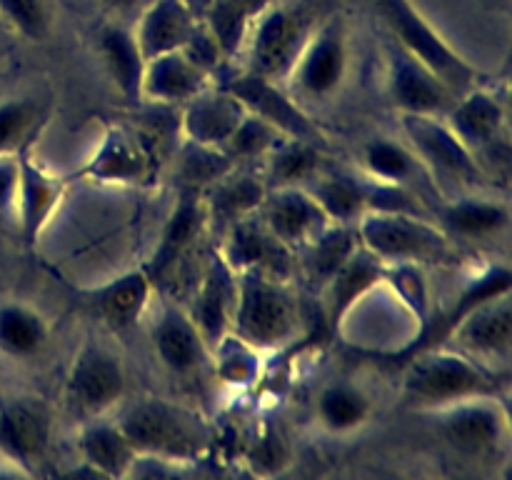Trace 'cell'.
<instances>
[{
  "instance_id": "obj_40",
  "label": "cell",
  "mask_w": 512,
  "mask_h": 480,
  "mask_svg": "<svg viewBox=\"0 0 512 480\" xmlns=\"http://www.w3.org/2000/svg\"><path fill=\"white\" fill-rule=\"evenodd\" d=\"M45 115L48 110L35 98L0 100V155H20L33 148Z\"/></svg>"
},
{
  "instance_id": "obj_23",
  "label": "cell",
  "mask_w": 512,
  "mask_h": 480,
  "mask_svg": "<svg viewBox=\"0 0 512 480\" xmlns=\"http://www.w3.org/2000/svg\"><path fill=\"white\" fill-rule=\"evenodd\" d=\"M245 113V105L225 85L213 83L180 105V135L188 143L223 150Z\"/></svg>"
},
{
  "instance_id": "obj_20",
  "label": "cell",
  "mask_w": 512,
  "mask_h": 480,
  "mask_svg": "<svg viewBox=\"0 0 512 480\" xmlns=\"http://www.w3.org/2000/svg\"><path fill=\"white\" fill-rule=\"evenodd\" d=\"M160 365L173 375H195L208 363L210 348L183 305L165 300L150 330Z\"/></svg>"
},
{
  "instance_id": "obj_14",
  "label": "cell",
  "mask_w": 512,
  "mask_h": 480,
  "mask_svg": "<svg viewBox=\"0 0 512 480\" xmlns=\"http://www.w3.org/2000/svg\"><path fill=\"white\" fill-rule=\"evenodd\" d=\"M388 93L398 113L440 118L458 98V93L430 65L400 43H393L388 55Z\"/></svg>"
},
{
  "instance_id": "obj_44",
  "label": "cell",
  "mask_w": 512,
  "mask_h": 480,
  "mask_svg": "<svg viewBox=\"0 0 512 480\" xmlns=\"http://www.w3.org/2000/svg\"><path fill=\"white\" fill-rule=\"evenodd\" d=\"M0 20L25 38L38 40L48 33L43 0H0Z\"/></svg>"
},
{
  "instance_id": "obj_41",
  "label": "cell",
  "mask_w": 512,
  "mask_h": 480,
  "mask_svg": "<svg viewBox=\"0 0 512 480\" xmlns=\"http://www.w3.org/2000/svg\"><path fill=\"white\" fill-rule=\"evenodd\" d=\"M233 168L235 163L220 148H208V145L183 140V150L178 155L180 190H198V193H203L205 188H210L215 180H220Z\"/></svg>"
},
{
  "instance_id": "obj_15",
  "label": "cell",
  "mask_w": 512,
  "mask_h": 480,
  "mask_svg": "<svg viewBox=\"0 0 512 480\" xmlns=\"http://www.w3.org/2000/svg\"><path fill=\"white\" fill-rule=\"evenodd\" d=\"M80 175L103 185H145L153 178V153L135 130L125 125H108L98 148L80 168Z\"/></svg>"
},
{
  "instance_id": "obj_30",
  "label": "cell",
  "mask_w": 512,
  "mask_h": 480,
  "mask_svg": "<svg viewBox=\"0 0 512 480\" xmlns=\"http://www.w3.org/2000/svg\"><path fill=\"white\" fill-rule=\"evenodd\" d=\"M265 193H268V183H265L263 173H250V170H240L235 165L230 173H225L223 178L203 190L208 225L223 233L235 220L258 213Z\"/></svg>"
},
{
  "instance_id": "obj_6",
  "label": "cell",
  "mask_w": 512,
  "mask_h": 480,
  "mask_svg": "<svg viewBox=\"0 0 512 480\" xmlns=\"http://www.w3.org/2000/svg\"><path fill=\"white\" fill-rule=\"evenodd\" d=\"M433 430L465 460H503L510 450V418L503 395H480L430 410Z\"/></svg>"
},
{
  "instance_id": "obj_8",
  "label": "cell",
  "mask_w": 512,
  "mask_h": 480,
  "mask_svg": "<svg viewBox=\"0 0 512 480\" xmlns=\"http://www.w3.org/2000/svg\"><path fill=\"white\" fill-rule=\"evenodd\" d=\"M313 30V18L303 8H268L255 20L243 48L245 70L285 83Z\"/></svg>"
},
{
  "instance_id": "obj_32",
  "label": "cell",
  "mask_w": 512,
  "mask_h": 480,
  "mask_svg": "<svg viewBox=\"0 0 512 480\" xmlns=\"http://www.w3.org/2000/svg\"><path fill=\"white\" fill-rule=\"evenodd\" d=\"M373 415V400L350 380H333L315 395V418L330 435H348L363 428Z\"/></svg>"
},
{
  "instance_id": "obj_33",
  "label": "cell",
  "mask_w": 512,
  "mask_h": 480,
  "mask_svg": "<svg viewBox=\"0 0 512 480\" xmlns=\"http://www.w3.org/2000/svg\"><path fill=\"white\" fill-rule=\"evenodd\" d=\"M358 245L360 240L355 225L330 223L318 238H313L295 253V263H298L300 273L320 290L333 278L335 270L355 253Z\"/></svg>"
},
{
  "instance_id": "obj_18",
  "label": "cell",
  "mask_w": 512,
  "mask_h": 480,
  "mask_svg": "<svg viewBox=\"0 0 512 480\" xmlns=\"http://www.w3.org/2000/svg\"><path fill=\"white\" fill-rule=\"evenodd\" d=\"M50 413L40 400L15 398L0 405V455L33 473L50 445Z\"/></svg>"
},
{
  "instance_id": "obj_3",
  "label": "cell",
  "mask_w": 512,
  "mask_h": 480,
  "mask_svg": "<svg viewBox=\"0 0 512 480\" xmlns=\"http://www.w3.org/2000/svg\"><path fill=\"white\" fill-rule=\"evenodd\" d=\"M230 330L265 355L288 348L300 330V308L290 280L238 273Z\"/></svg>"
},
{
  "instance_id": "obj_13",
  "label": "cell",
  "mask_w": 512,
  "mask_h": 480,
  "mask_svg": "<svg viewBox=\"0 0 512 480\" xmlns=\"http://www.w3.org/2000/svg\"><path fill=\"white\" fill-rule=\"evenodd\" d=\"M218 253L235 273H263L280 280H293L298 273L295 253L265 228L258 213L230 223L223 230Z\"/></svg>"
},
{
  "instance_id": "obj_17",
  "label": "cell",
  "mask_w": 512,
  "mask_h": 480,
  "mask_svg": "<svg viewBox=\"0 0 512 480\" xmlns=\"http://www.w3.org/2000/svg\"><path fill=\"white\" fill-rule=\"evenodd\" d=\"M18 205H15V225L25 245L40 238L53 215L58 213L65 195V180L50 173L33 155V148L18 155Z\"/></svg>"
},
{
  "instance_id": "obj_4",
  "label": "cell",
  "mask_w": 512,
  "mask_h": 480,
  "mask_svg": "<svg viewBox=\"0 0 512 480\" xmlns=\"http://www.w3.org/2000/svg\"><path fill=\"white\" fill-rule=\"evenodd\" d=\"M400 128H403L405 143L418 155L438 195L450 198L453 190L460 195L488 188V168L453 133L445 118H440V115L400 113Z\"/></svg>"
},
{
  "instance_id": "obj_27",
  "label": "cell",
  "mask_w": 512,
  "mask_h": 480,
  "mask_svg": "<svg viewBox=\"0 0 512 480\" xmlns=\"http://www.w3.org/2000/svg\"><path fill=\"white\" fill-rule=\"evenodd\" d=\"M155 283L145 268L128 270L90 293V305L113 333L133 330L153 305Z\"/></svg>"
},
{
  "instance_id": "obj_10",
  "label": "cell",
  "mask_w": 512,
  "mask_h": 480,
  "mask_svg": "<svg viewBox=\"0 0 512 480\" xmlns=\"http://www.w3.org/2000/svg\"><path fill=\"white\" fill-rule=\"evenodd\" d=\"M125 390H128V373L123 358L108 345L88 340L75 355L65 383L70 405L88 420L103 418L125 398Z\"/></svg>"
},
{
  "instance_id": "obj_38",
  "label": "cell",
  "mask_w": 512,
  "mask_h": 480,
  "mask_svg": "<svg viewBox=\"0 0 512 480\" xmlns=\"http://www.w3.org/2000/svg\"><path fill=\"white\" fill-rule=\"evenodd\" d=\"M305 188L313 193L320 208L325 210L333 223H348L355 225L368 208H365V188H363V173H323L320 170Z\"/></svg>"
},
{
  "instance_id": "obj_19",
  "label": "cell",
  "mask_w": 512,
  "mask_h": 480,
  "mask_svg": "<svg viewBox=\"0 0 512 480\" xmlns=\"http://www.w3.org/2000/svg\"><path fill=\"white\" fill-rule=\"evenodd\" d=\"M235 298H238V273L215 250L185 308L193 323L198 325L208 348H213L223 335L230 333Z\"/></svg>"
},
{
  "instance_id": "obj_9",
  "label": "cell",
  "mask_w": 512,
  "mask_h": 480,
  "mask_svg": "<svg viewBox=\"0 0 512 480\" xmlns=\"http://www.w3.org/2000/svg\"><path fill=\"white\" fill-rule=\"evenodd\" d=\"M440 345V343H438ZM443 345L460 350L500 375L512 355V300L510 293L493 295L465 310L445 335Z\"/></svg>"
},
{
  "instance_id": "obj_7",
  "label": "cell",
  "mask_w": 512,
  "mask_h": 480,
  "mask_svg": "<svg viewBox=\"0 0 512 480\" xmlns=\"http://www.w3.org/2000/svg\"><path fill=\"white\" fill-rule=\"evenodd\" d=\"M375 5L398 38L395 43L418 55L455 93L460 95L478 85V70L453 45L445 43L443 35L435 33L433 25L410 5V0H375Z\"/></svg>"
},
{
  "instance_id": "obj_16",
  "label": "cell",
  "mask_w": 512,
  "mask_h": 480,
  "mask_svg": "<svg viewBox=\"0 0 512 480\" xmlns=\"http://www.w3.org/2000/svg\"><path fill=\"white\" fill-rule=\"evenodd\" d=\"M258 218L293 253L305 248L333 223L305 185L268 188L258 208Z\"/></svg>"
},
{
  "instance_id": "obj_11",
  "label": "cell",
  "mask_w": 512,
  "mask_h": 480,
  "mask_svg": "<svg viewBox=\"0 0 512 480\" xmlns=\"http://www.w3.org/2000/svg\"><path fill=\"white\" fill-rule=\"evenodd\" d=\"M348 65V33H345L343 23L335 18L313 30L285 83L293 85L305 98L325 100L343 88Z\"/></svg>"
},
{
  "instance_id": "obj_1",
  "label": "cell",
  "mask_w": 512,
  "mask_h": 480,
  "mask_svg": "<svg viewBox=\"0 0 512 480\" xmlns=\"http://www.w3.org/2000/svg\"><path fill=\"white\" fill-rule=\"evenodd\" d=\"M480 395H503V378L443 343L415 350L400 385V400L415 413H430Z\"/></svg>"
},
{
  "instance_id": "obj_37",
  "label": "cell",
  "mask_w": 512,
  "mask_h": 480,
  "mask_svg": "<svg viewBox=\"0 0 512 480\" xmlns=\"http://www.w3.org/2000/svg\"><path fill=\"white\" fill-rule=\"evenodd\" d=\"M48 343V320L28 303H0V355L13 360L35 358Z\"/></svg>"
},
{
  "instance_id": "obj_2",
  "label": "cell",
  "mask_w": 512,
  "mask_h": 480,
  "mask_svg": "<svg viewBox=\"0 0 512 480\" xmlns=\"http://www.w3.org/2000/svg\"><path fill=\"white\" fill-rule=\"evenodd\" d=\"M120 428L138 455L170 465L200 460L213 445V425L198 410L165 398H143L120 415Z\"/></svg>"
},
{
  "instance_id": "obj_28",
  "label": "cell",
  "mask_w": 512,
  "mask_h": 480,
  "mask_svg": "<svg viewBox=\"0 0 512 480\" xmlns=\"http://www.w3.org/2000/svg\"><path fill=\"white\" fill-rule=\"evenodd\" d=\"M200 25L190 0H153L140 18L135 40L145 60L183 50Z\"/></svg>"
},
{
  "instance_id": "obj_29",
  "label": "cell",
  "mask_w": 512,
  "mask_h": 480,
  "mask_svg": "<svg viewBox=\"0 0 512 480\" xmlns=\"http://www.w3.org/2000/svg\"><path fill=\"white\" fill-rule=\"evenodd\" d=\"M80 463L100 478H128L138 453L130 445L120 423L90 418L75 438Z\"/></svg>"
},
{
  "instance_id": "obj_46",
  "label": "cell",
  "mask_w": 512,
  "mask_h": 480,
  "mask_svg": "<svg viewBox=\"0 0 512 480\" xmlns=\"http://www.w3.org/2000/svg\"><path fill=\"white\" fill-rule=\"evenodd\" d=\"M105 3H108V5H118V8H120V5H130V3H133V0H105Z\"/></svg>"
},
{
  "instance_id": "obj_45",
  "label": "cell",
  "mask_w": 512,
  "mask_h": 480,
  "mask_svg": "<svg viewBox=\"0 0 512 480\" xmlns=\"http://www.w3.org/2000/svg\"><path fill=\"white\" fill-rule=\"evenodd\" d=\"M18 155H0V220H13L18 205Z\"/></svg>"
},
{
  "instance_id": "obj_42",
  "label": "cell",
  "mask_w": 512,
  "mask_h": 480,
  "mask_svg": "<svg viewBox=\"0 0 512 480\" xmlns=\"http://www.w3.org/2000/svg\"><path fill=\"white\" fill-rule=\"evenodd\" d=\"M288 135L280 133L278 128H273L270 123H265L263 118L253 113H245V118L240 120L238 128L233 130V135L228 138V143L223 145V153L233 160L235 165L240 163H253V160H263L270 150Z\"/></svg>"
},
{
  "instance_id": "obj_26",
  "label": "cell",
  "mask_w": 512,
  "mask_h": 480,
  "mask_svg": "<svg viewBox=\"0 0 512 480\" xmlns=\"http://www.w3.org/2000/svg\"><path fill=\"white\" fill-rule=\"evenodd\" d=\"M385 270H388V265L375 258L368 248H363V245L355 248V253L320 288L325 298V320L330 323V328L340 330L350 310L360 300L368 298L378 285H383Z\"/></svg>"
},
{
  "instance_id": "obj_47",
  "label": "cell",
  "mask_w": 512,
  "mask_h": 480,
  "mask_svg": "<svg viewBox=\"0 0 512 480\" xmlns=\"http://www.w3.org/2000/svg\"><path fill=\"white\" fill-rule=\"evenodd\" d=\"M5 28V23H3V20H0V30H3Z\"/></svg>"
},
{
  "instance_id": "obj_43",
  "label": "cell",
  "mask_w": 512,
  "mask_h": 480,
  "mask_svg": "<svg viewBox=\"0 0 512 480\" xmlns=\"http://www.w3.org/2000/svg\"><path fill=\"white\" fill-rule=\"evenodd\" d=\"M245 463L255 475H280L293 463V448L283 430L273 423H265L250 440L245 450Z\"/></svg>"
},
{
  "instance_id": "obj_21",
  "label": "cell",
  "mask_w": 512,
  "mask_h": 480,
  "mask_svg": "<svg viewBox=\"0 0 512 480\" xmlns=\"http://www.w3.org/2000/svg\"><path fill=\"white\" fill-rule=\"evenodd\" d=\"M443 118L478 158L490 155L498 145H503L508 110H505L503 100L490 93L488 88L475 85V88L460 93Z\"/></svg>"
},
{
  "instance_id": "obj_35",
  "label": "cell",
  "mask_w": 512,
  "mask_h": 480,
  "mask_svg": "<svg viewBox=\"0 0 512 480\" xmlns=\"http://www.w3.org/2000/svg\"><path fill=\"white\" fill-rule=\"evenodd\" d=\"M210 368H213L215 380L223 388L233 390V393H245L253 390L255 385L263 380L265 373V353L245 343L243 338L230 330L228 335L218 340L210 348Z\"/></svg>"
},
{
  "instance_id": "obj_39",
  "label": "cell",
  "mask_w": 512,
  "mask_h": 480,
  "mask_svg": "<svg viewBox=\"0 0 512 480\" xmlns=\"http://www.w3.org/2000/svg\"><path fill=\"white\" fill-rule=\"evenodd\" d=\"M263 178L268 188L278 185H308L320 173V148L308 140L285 138L263 160Z\"/></svg>"
},
{
  "instance_id": "obj_36",
  "label": "cell",
  "mask_w": 512,
  "mask_h": 480,
  "mask_svg": "<svg viewBox=\"0 0 512 480\" xmlns=\"http://www.w3.org/2000/svg\"><path fill=\"white\" fill-rule=\"evenodd\" d=\"M98 50L103 58L105 70L115 88L130 100H140V83L145 73V58L135 33L120 25H110L98 35Z\"/></svg>"
},
{
  "instance_id": "obj_22",
  "label": "cell",
  "mask_w": 512,
  "mask_h": 480,
  "mask_svg": "<svg viewBox=\"0 0 512 480\" xmlns=\"http://www.w3.org/2000/svg\"><path fill=\"white\" fill-rule=\"evenodd\" d=\"M208 228V210H205L203 193L198 190H180L175 208L160 233V243L145 270L153 278L155 288L170 278L183 265L193 245L198 243L203 230Z\"/></svg>"
},
{
  "instance_id": "obj_24",
  "label": "cell",
  "mask_w": 512,
  "mask_h": 480,
  "mask_svg": "<svg viewBox=\"0 0 512 480\" xmlns=\"http://www.w3.org/2000/svg\"><path fill=\"white\" fill-rule=\"evenodd\" d=\"M213 83L215 80L203 68H198L183 50H173V53L145 60L140 100L163 105V108H180Z\"/></svg>"
},
{
  "instance_id": "obj_31",
  "label": "cell",
  "mask_w": 512,
  "mask_h": 480,
  "mask_svg": "<svg viewBox=\"0 0 512 480\" xmlns=\"http://www.w3.org/2000/svg\"><path fill=\"white\" fill-rule=\"evenodd\" d=\"M360 168L370 178L383 180V183L403 185V188H410L413 193H418L420 198H423L425 185L435 190L433 180L425 173L423 163H420L418 155L413 153V148L405 140L370 138L363 145V153H360Z\"/></svg>"
},
{
  "instance_id": "obj_34",
  "label": "cell",
  "mask_w": 512,
  "mask_h": 480,
  "mask_svg": "<svg viewBox=\"0 0 512 480\" xmlns=\"http://www.w3.org/2000/svg\"><path fill=\"white\" fill-rule=\"evenodd\" d=\"M270 8V0H208L203 25L218 40L225 60L243 53L255 20Z\"/></svg>"
},
{
  "instance_id": "obj_12",
  "label": "cell",
  "mask_w": 512,
  "mask_h": 480,
  "mask_svg": "<svg viewBox=\"0 0 512 480\" xmlns=\"http://www.w3.org/2000/svg\"><path fill=\"white\" fill-rule=\"evenodd\" d=\"M218 83L225 85L245 105L248 113L263 118L265 123L278 128L288 138L308 140V143L315 145H320V140H323V133L313 123V118L300 108L298 100L278 80L263 78V75L250 73V70L243 68L240 73L218 80Z\"/></svg>"
},
{
  "instance_id": "obj_25",
  "label": "cell",
  "mask_w": 512,
  "mask_h": 480,
  "mask_svg": "<svg viewBox=\"0 0 512 480\" xmlns=\"http://www.w3.org/2000/svg\"><path fill=\"white\" fill-rule=\"evenodd\" d=\"M433 220L453 240H490L508 230L510 205L475 190L445 198L435 210Z\"/></svg>"
},
{
  "instance_id": "obj_5",
  "label": "cell",
  "mask_w": 512,
  "mask_h": 480,
  "mask_svg": "<svg viewBox=\"0 0 512 480\" xmlns=\"http://www.w3.org/2000/svg\"><path fill=\"white\" fill-rule=\"evenodd\" d=\"M363 248L385 265L435 268L455 260V240L430 215L370 210L355 223Z\"/></svg>"
}]
</instances>
